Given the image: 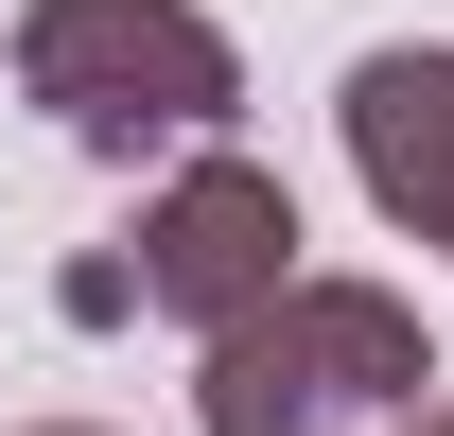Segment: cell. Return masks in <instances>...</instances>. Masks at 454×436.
Instances as JSON below:
<instances>
[{"label":"cell","mask_w":454,"mask_h":436,"mask_svg":"<svg viewBox=\"0 0 454 436\" xmlns=\"http://www.w3.org/2000/svg\"><path fill=\"white\" fill-rule=\"evenodd\" d=\"M18 105L53 122V140H88V158H192V140H227V105H245V53H227L210 0H35L18 18Z\"/></svg>","instance_id":"1"},{"label":"cell","mask_w":454,"mask_h":436,"mask_svg":"<svg viewBox=\"0 0 454 436\" xmlns=\"http://www.w3.org/2000/svg\"><path fill=\"white\" fill-rule=\"evenodd\" d=\"M419 384H437V349L385 279H280L210 331L192 419L210 436H367V419H419Z\"/></svg>","instance_id":"2"},{"label":"cell","mask_w":454,"mask_h":436,"mask_svg":"<svg viewBox=\"0 0 454 436\" xmlns=\"http://www.w3.org/2000/svg\"><path fill=\"white\" fill-rule=\"evenodd\" d=\"M297 279V192L262 158H227V140H192V158L140 192V227H122L106 262H70L53 297L88 331H122V315H175V331H227L245 297H280Z\"/></svg>","instance_id":"3"},{"label":"cell","mask_w":454,"mask_h":436,"mask_svg":"<svg viewBox=\"0 0 454 436\" xmlns=\"http://www.w3.org/2000/svg\"><path fill=\"white\" fill-rule=\"evenodd\" d=\"M349 175H367V210L454 245V53H367L349 70Z\"/></svg>","instance_id":"4"},{"label":"cell","mask_w":454,"mask_h":436,"mask_svg":"<svg viewBox=\"0 0 454 436\" xmlns=\"http://www.w3.org/2000/svg\"><path fill=\"white\" fill-rule=\"evenodd\" d=\"M402 436H454V401H437V419H402Z\"/></svg>","instance_id":"5"},{"label":"cell","mask_w":454,"mask_h":436,"mask_svg":"<svg viewBox=\"0 0 454 436\" xmlns=\"http://www.w3.org/2000/svg\"><path fill=\"white\" fill-rule=\"evenodd\" d=\"M53 436H88V419H53Z\"/></svg>","instance_id":"6"}]
</instances>
